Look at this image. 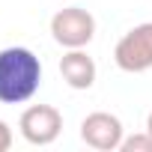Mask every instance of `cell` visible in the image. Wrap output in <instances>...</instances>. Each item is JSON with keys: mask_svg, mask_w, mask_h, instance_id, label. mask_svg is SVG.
<instances>
[{"mask_svg": "<svg viewBox=\"0 0 152 152\" xmlns=\"http://www.w3.org/2000/svg\"><path fill=\"white\" fill-rule=\"evenodd\" d=\"M42 87V63L30 48L0 51V104H24Z\"/></svg>", "mask_w": 152, "mask_h": 152, "instance_id": "6da1fadb", "label": "cell"}, {"mask_svg": "<svg viewBox=\"0 0 152 152\" xmlns=\"http://www.w3.org/2000/svg\"><path fill=\"white\" fill-rule=\"evenodd\" d=\"M113 63L128 72V75H140L152 69V21L131 27L113 48Z\"/></svg>", "mask_w": 152, "mask_h": 152, "instance_id": "7a4b0ae2", "label": "cell"}, {"mask_svg": "<svg viewBox=\"0 0 152 152\" xmlns=\"http://www.w3.org/2000/svg\"><path fill=\"white\" fill-rule=\"evenodd\" d=\"M51 36L66 51L69 48H87L96 36V18L84 6H66L51 18Z\"/></svg>", "mask_w": 152, "mask_h": 152, "instance_id": "3957f363", "label": "cell"}, {"mask_svg": "<svg viewBox=\"0 0 152 152\" xmlns=\"http://www.w3.org/2000/svg\"><path fill=\"white\" fill-rule=\"evenodd\" d=\"M18 131L33 146H51L63 131V113L54 104H30L18 119Z\"/></svg>", "mask_w": 152, "mask_h": 152, "instance_id": "277c9868", "label": "cell"}, {"mask_svg": "<svg viewBox=\"0 0 152 152\" xmlns=\"http://www.w3.org/2000/svg\"><path fill=\"white\" fill-rule=\"evenodd\" d=\"M122 137H125L122 119L113 116V113H107V110H96V113L84 116V122H81V140L90 149L113 152V149L122 146Z\"/></svg>", "mask_w": 152, "mask_h": 152, "instance_id": "5b68a950", "label": "cell"}, {"mask_svg": "<svg viewBox=\"0 0 152 152\" xmlns=\"http://www.w3.org/2000/svg\"><path fill=\"white\" fill-rule=\"evenodd\" d=\"M60 75L72 90H90L96 84V60L84 48H69L60 57Z\"/></svg>", "mask_w": 152, "mask_h": 152, "instance_id": "8992f818", "label": "cell"}, {"mask_svg": "<svg viewBox=\"0 0 152 152\" xmlns=\"http://www.w3.org/2000/svg\"><path fill=\"white\" fill-rule=\"evenodd\" d=\"M122 152H152V134L149 131H140V134H131V137H122Z\"/></svg>", "mask_w": 152, "mask_h": 152, "instance_id": "52a82bcc", "label": "cell"}, {"mask_svg": "<svg viewBox=\"0 0 152 152\" xmlns=\"http://www.w3.org/2000/svg\"><path fill=\"white\" fill-rule=\"evenodd\" d=\"M9 146H12V128L0 119V152H6Z\"/></svg>", "mask_w": 152, "mask_h": 152, "instance_id": "ba28073f", "label": "cell"}, {"mask_svg": "<svg viewBox=\"0 0 152 152\" xmlns=\"http://www.w3.org/2000/svg\"><path fill=\"white\" fill-rule=\"evenodd\" d=\"M146 131L152 134V110H149V116H146Z\"/></svg>", "mask_w": 152, "mask_h": 152, "instance_id": "9c48e42d", "label": "cell"}]
</instances>
